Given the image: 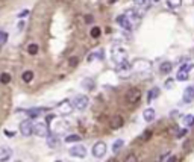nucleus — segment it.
Masks as SVG:
<instances>
[{"label":"nucleus","mask_w":194,"mask_h":162,"mask_svg":"<svg viewBox=\"0 0 194 162\" xmlns=\"http://www.w3.org/2000/svg\"><path fill=\"white\" fill-rule=\"evenodd\" d=\"M73 106L76 108V109H79V111H84V109H86L88 108V105H90V98H88L86 96H76L74 98H73Z\"/></svg>","instance_id":"f257e3e1"},{"label":"nucleus","mask_w":194,"mask_h":162,"mask_svg":"<svg viewBox=\"0 0 194 162\" xmlns=\"http://www.w3.org/2000/svg\"><path fill=\"white\" fill-rule=\"evenodd\" d=\"M91 153H93L94 158H103L106 155V144L103 141H97L91 149Z\"/></svg>","instance_id":"f03ea898"},{"label":"nucleus","mask_w":194,"mask_h":162,"mask_svg":"<svg viewBox=\"0 0 194 162\" xmlns=\"http://www.w3.org/2000/svg\"><path fill=\"white\" fill-rule=\"evenodd\" d=\"M33 133L37 137H41V138H47L49 137V127L46 123H35L33 124Z\"/></svg>","instance_id":"7ed1b4c3"},{"label":"nucleus","mask_w":194,"mask_h":162,"mask_svg":"<svg viewBox=\"0 0 194 162\" xmlns=\"http://www.w3.org/2000/svg\"><path fill=\"white\" fill-rule=\"evenodd\" d=\"M20 133L23 137H30L33 133V123L30 120H24L20 123Z\"/></svg>","instance_id":"20e7f679"},{"label":"nucleus","mask_w":194,"mask_h":162,"mask_svg":"<svg viewBox=\"0 0 194 162\" xmlns=\"http://www.w3.org/2000/svg\"><path fill=\"white\" fill-rule=\"evenodd\" d=\"M139 98H141V91L138 88H130L126 93V100L129 103H137V102H139Z\"/></svg>","instance_id":"39448f33"},{"label":"nucleus","mask_w":194,"mask_h":162,"mask_svg":"<svg viewBox=\"0 0 194 162\" xmlns=\"http://www.w3.org/2000/svg\"><path fill=\"white\" fill-rule=\"evenodd\" d=\"M68 153L74 158H85L86 156V149L84 146H81V144H77V146H73L72 149L68 150Z\"/></svg>","instance_id":"423d86ee"},{"label":"nucleus","mask_w":194,"mask_h":162,"mask_svg":"<svg viewBox=\"0 0 194 162\" xmlns=\"http://www.w3.org/2000/svg\"><path fill=\"white\" fill-rule=\"evenodd\" d=\"M190 70H191V65L190 64L182 65L181 70H179V73H178V76H176V79H178L179 82H185V80H188V77H190Z\"/></svg>","instance_id":"0eeeda50"},{"label":"nucleus","mask_w":194,"mask_h":162,"mask_svg":"<svg viewBox=\"0 0 194 162\" xmlns=\"http://www.w3.org/2000/svg\"><path fill=\"white\" fill-rule=\"evenodd\" d=\"M59 114L61 115H68L70 112L73 111V103L70 102V100H64V102H61L59 103Z\"/></svg>","instance_id":"6e6552de"},{"label":"nucleus","mask_w":194,"mask_h":162,"mask_svg":"<svg viewBox=\"0 0 194 162\" xmlns=\"http://www.w3.org/2000/svg\"><path fill=\"white\" fill-rule=\"evenodd\" d=\"M12 156V149L8 146H0V162L9 161Z\"/></svg>","instance_id":"1a4fd4ad"},{"label":"nucleus","mask_w":194,"mask_h":162,"mask_svg":"<svg viewBox=\"0 0 194 162\" xmlns=\"http://www.w3.org/2000/svg\"><path fill=\"white\" fill-rule=\"evenodd\" d=\"M126 58H127V53L123 49H115L112 52V59L115 61V64H120V62L126 61Z\"/></svg>","instance_id":"9d476101"},{"label":"nucleus","mask_w":194,"mask_h":162,"mask_svg":"<svg viewBox=\"0 0 194 162\" xmlns=\"http://www.w3.org/2000/svg\"><path fill=\"white\" fill-rule=\"evenodd\" d=\"M194 100V86H188L183 91V102L185 103H191Z\"/></svg>","instance_id":"9b49d317"},{"label":"nucleus","mask_w":194,"mask_h":162,"mask_svg":"<svg viewBox=\"0 0 194 162\" xmlns=\"http://www.w3.org/2000/svg\"><path fill=\"white\" fill-rule=\"evenodd\" d=\"M117 23L121 26V28H125L126 30H130L132 29V24H130V21L127 18V15H120V17H117Z\"/></svg>","instance_id":"f8f14e48"},{"label":"nucleus","mask_w":194,"mask_h":162,"mask_svg":"<svg viewBox=\"0 0 194 162\" xmlns=\"http://www.w3.org/2000/svg\"><path fill=\"white\" fill-rule=\"evenodd\" d=\"M130 70H132V65L127 61H123V62H120V64H117V71L121 73V74H127V71H130Z\"/></svg>","instance_id":"ddd939ff"},{"label":"nucleus","mask_w":194,"mask_h":162,"mask_svg":"<svg viewBox=\"0 0 194 162\" xmlns=\"http://www.w3.org/2000/svg\"><path fill=\"white\" fill-rule=\"evenodd\" d=\"M123 123H125V120H123L121 115H114L111 118V127L112 129H120L123 126Z\"/></svg>","instance_id":"4468645a"},{"label":"nucleus","mask_w":194,"mask_h":162,"mask_svg":"<svg viewBox=\"0 0 194 162\" xmlns=\"http://www.w3.org/2000/svg\"><path fill=\"white\" fill-rule=\"evenodd\" d=\"M53 129H55L56 133H64L68 129V123L67 121H56L55 126H53Z\"/></svg>","instance_id":"2eb2a0df"},{"label":"nucleus","mask_w":194,"mask_h":162,"mask_svg":"<svg viewBox=\"0 0 194 162\" xmlns=\"http://www.w3.org/2000/svg\"><path fill=\"white\" fill-rule=\"evenodd\" d=\"M171 70H173V64H171V62H162L161 67H159V71L164 73V74H170Z\"/></svg>","instance_id":"dca6fc26"},{"label":"nucleus","mask_w":194,"mask_h":162,"mask_svg":"<svg viewBox=\"0 0 194 162\" xmlns=\"http://www.w3.org/2000/svg\"><path fill=\"white\" fill-rule=\"evenodd\" d=\"M82 88L86 89V91H93V89H94V80L90 79V77L84 79V80H82Z\"/></svg>","instance_id":"f3484780"},{"label":"nucleus","mask_w":194,"mask_h":162,"mask_svg":"<svg viewBox=\"0 0 194 162\" xmlns=\"http://www.w3.org/2000/svg\"><path fill=\"white\" fill-rule=\"evenodd\" d=\"M42 111H46V109H44V108H32V109L26 111V114H28L30 118H33V117H40Z\"/></svg>","instance_id":"a211bd4d"},{"label":"nucleus","mask_w":194,"mask_h":162,"mask_svg":"<svg viewBox=\"0 0 194 162\" xmlns=\"http://www.w3.org/2000/svg\"><path fill=\"white\" fill-rule=\"evenodd\" d=\"M155 109H152V108H149V109H146L143 112V117H144V120L146 121H153L155 120Z\"/></svg>","instance_id":"6ab92c4d"},{"label":"nucleus","mask_w":194,"mask_h":162,"mask_svg":"<svg viewBox=\"0 0 194 162\" xmlns=\"http://www.w3.org/2000/svg\"><path fill=\"white\" fill-rule=\"evenodd\" d=\"M158 96H159V88H152L150 91H149V94H147V102L155 100Z\"/></svg>","instance_id":"aec40b11"},{"label":"nucleus","mask_w":194,"mask_h":162,"mask_svg":"<svg viewBox=\"0 0 194 162\" xmlns=\"http://www.w3.org/2000/svg\"><path fill=\"white\" fill-rule=\"evenodd\" d=\"M58 144H59V141H58L56 137H49V138H47V146H49L50 149H56Z\"/></svg>","instance_id":"412c9836"},{"label":"nucleus","mask_w":194,"mask_h":162,"mask_svg":"<svg viewBox=\"0 0 194 162\" xmlns=\"http://www.w3.org/2000/svg\"><path fill=\"white\" fill-rule=\"evenodd\" d=\"M21 79L24 80V82H32V79H33V71H30V70L24 71V73L21 74Z\"/></svg>","instance_id":"4be33fe9"},{"label":"nucleus","mask_w":194,"mask_h":162,"mask_svg":"<svg viewBox=\"0 0 194 162\" xmlns=\"http://www.w3.org/2000/svg\"><path fill=\"white\" fill-rule=\"evenodd\" d=\"M123 146H125V141H123V139H117L115 142L112 144V151H114V153L120 151V149H121Z\"/></svg>","instance_id":"5701e85b"},{"label":"nucleus","mask_w":194,"mask_h":162,"mask_svg":"<svg viewBox=\"0 0 194 162\" xmlns=\"http://www.w3.org/2000/svg\"><path fill=\"white\" fill-rule=\"evenodd\" d=\"M9 82H11V74L9 73H2V74H0V83L6 85Z\"/></svg>","instance_id":"b1692460"},{"label":"nucleus","mask_w":194,"mask_h":162,"mask_svg":"<svg viewBox=\"0 0 194 162\" xmlns=\"http://www.w3.org/2000/svg\"><path fill=\"white\" fill-rule=\"evenodd\" d=\"M82 137H79V135H68V137H65V142H77V141H81Z\"/></svg>","instance_id":"393cba45"},{"label":"nucleus","mask_w":194,"mask_h":162,"mask_svg":"<svg viewBox=\"0 0 194 162\" xmlns=\"http://www.w3.org/2000/svg\"><path fill=\"white\" fill-rule=\"evenodd\" d=\"M38 50H40V49H38V46H37L35 42H33V44H29V47H28V53H29V55H32V56L37 55Z\"/></svg>","instance_id":"a878e982"},{"label":"nucleus","mask_w":194,"mask_h":162,"mask_svg":"<svg viewBox=\"0 0 194 162\" xmlns=\"http://www.w3.org/2000/svg\"><path fill=\"white\" fill-rule=\"evenodd\" d=\"M100 33H102V30H100V28H97V26H96V28H93L91 32H90V35H91L93 38H99Z\"/></svg>","instance_id":"bb28decb"},{"label":"nucleus","mask_w":194,"mask_h":162,"mask_svg":"<svg viewBox=\"0 0 194 162\" xmlns=\"http://www.w3.org/2000/svg\"><path fill=\"white\" fill-rule=\"evenodd\" d=\"M183 120H185V124H187L188 127H191V126L194 124V117H193V115H187Z\"/></svg>","instance_id":"cd10ccee"},{"label":"nucleus","mask_w":194,"mask_h":162,"mask_svg":"<svg viewBox=\"0 0 194 162\" xmlns=\"http://www.w3.org/2000/svg\"><path fill=\"white\" fill-rule=\"evenodd\" d=\"M77 62H79V58H77V56H72V58L68 59V65H70V67H76Z\"/></svg>","instance_id":"c85d7f7f"},{"label":"nucleus","mask_w":194,"mask_h":162,"mask_svg":"<svg viewBox=\"0 0 194 162\" xmlns=\"http://www.w3.org/2000/svg\"><path fill=\"white\" fill-rule=\"evenodd\" d=\"M181 3H182V0H169V6L171 8H178L181 6Z\"/></svg>","instance_id":"c756f323"},{"label":"nucleus","mask_w":194,"mask_h":162,"mask_svg":"<svg viewBox=\"0 0 194 162\" xmlns=\"http://www.w3.org/2000/svg\"><path fill=\"white\" fill-rule=\"evenodd\" d=\"M125 162H138V158L134 155V153H132V155H127V156H126Z\"/></svg>","instance_id":"7c9ffc66"},{"label":"nucleus","mask_w":194,"mask_h":162,"mask_svg":"<svg viewBox=\"0 0 194 162\" xmlns=\"http://www.w3.org/2000/svg\"><path fill=\"white\" fill-rule=\"evenodd\" d=\"M6 40H8V33L6 32H0V41L6 42Z\"/></svg>","instance_id":"2f4dec72"},{"label":"nucleus","mask_w":194,"mask_h":162,"mask_svg":"<svg viewBox=\"0 0 194 162\" xmlns=\"http://www.w3.org/2000/svg\"><path fill=\"white\" fill-rule=\"evenodd\" d=\"M150 135H152V130H146L143 133V139H149V138H150Z\"/></svg>","instance_id":"473e14b6"},{"label":"nucleus","mask_w":194,"mask_h":162,"mask_svg":"<svg viewBox=\"0 0 194 162\" xmlns=\"http://www.w3.org/2000/svg\"><path fill=\"white\" fill-rule=\"evenodd\" d=\"M28 14H29V11H28V9H24V11H21V12L18 14V18H24V17H26V15H28Z\"/></svg>","instance_id":"72a5a7b5"},{"label":"nucleus","mask_w":194,"mask_h":162,"mask_svg":"<svg viewBox=\"0 0 194 162\" xmlns=\"http://www.w3.org/2000/svg\"><path fill=\"white\" fill-rule=\"evenodd\" d=\"M93 20H94L93 15H85V21L86 23H93Z\"/></svg>","instance_id":"f704fd0d"},{"label":"nucleus","mask_w":194,"mask_h":162,"mask_svg":"<svg viewBox=\"0 0 194 162\" xmlns=\"http://www.w3.org/2000/svg\"><path fill=\"white\" fill-rule=\"evenodd\" d=\"M94 56H96V58H99V59H103V50H99V53H96Z\"/></svg>","instance_id":"c9c22d12"},{"label":"nucleus","mask_w":194,"mask_h":162,"mask_svg":"<svg viewBox=\"0 0 194 162\" xmlns=\"http://www.w3.org/2000/svg\"><path fill=\"white\" fill-rule=\"evenodd\" d=\"M5 135H8V137H15V132H9V130H5Z\"/></svg>","instance_id":"e433bc0d"},{"label":"nucleus","mask_w":194,"mask_h":162,"mask_svg":"<svg viewBox=\"0 0 194 162\" xmlns=\"http://www.w3.org/2000/svg\"><path fill=\"white\" fill-rule=\"evenodd\" d=\"M185 133H187V130H185V129H183V130H181V132L178 133V138H182V137H183Z\"/></svg>","instance_id":"4c0bfd02"},{"label":"nucleus","mask_w":194,"mask_h":162,"mask_svg":"<svg viewBox=\"0 0 194 162\" xmlns=\"http://www.w3.org/2000/svg\"><path fill=\"white\" fill-rule=\"evenodd\" d=\"M171 85H173V80H171V79H170V80H167V82H165V86H167V88H170Z\"/></svg>","instance_id":"58836bf2"},{"label":"nucleus","mask_w":194,"mask_h":162,"mask_svg":"<svg viewBox=\"0 0 194 162\" xmlns=\"http://www.w3.org/2000/svg\"><path fill=\"white\" fill-rule=\"evenodd\" d=\"M176 161H178V158H176V156H170V159L167 161V162H176Z\"/></svg>","instance_id":"ea45409f"},{"label":"nucleus","mask_w":194,"mask_h":162,"mask_svg":"<svg viewBox=\"0 0 194 162\" xmlns=\"http://www.w3.org/2000/svg\"><path fill=\"white\" fill-rule=\"evenodd\" d=\"M106 162H118L115 158H112V159H109V161H106Z\"/></svg>","instance_id":"a19ab883"},{"label":"nucleus","mask_w":194,"mask_h":162,"mask_svg":"<svg viewBox=\"0 0 194 162\" xmlns=\"http://www.w3.org/2000/svg\"><path fill=\"white\" fill-rule=\"evenodd\" d=\"M55 162H62V161H55Z\"/></svg>","instance_id":"79ce46f5"},{"label":"nucleus","mask_w":194,"mask_h":162,"mask_svg":"<svg viewBox=\"0 0 194 162\" xmlns=\"http://www.w3.org/2000/svg\"><path fill=\"white\" fill-rule=\"evenodd\" d=\"M153 2H159V0H153Z\"/></svg>","instance_id":"37998d69"},{"label":"nucleus","mask_w":194,"mask_h":162,"mask_svg":"<svg viewBox=\"0 0 194 162\" xmlns=\"http://www.w3.org/2000/svg\"><path fill=\"white\" fill-rule=\"evenodd\" d=\"M15 162H21V161H15Z\"/></svg>","instance_id":"c03bdc74"},{"label":"nucleus","mask_w":194,"mask_h":162,"mask_svg":"<svg viewBox=\"0 0 194 162\" xmlns=\"http://www.w3.org/2000/svg\"><path fill=\"white\" fill-rule=\"evenodd\" d=\"M0 47H2V44H0Z\"/></svg>","instance_id":"a18cd8bd"}]
</instances>
